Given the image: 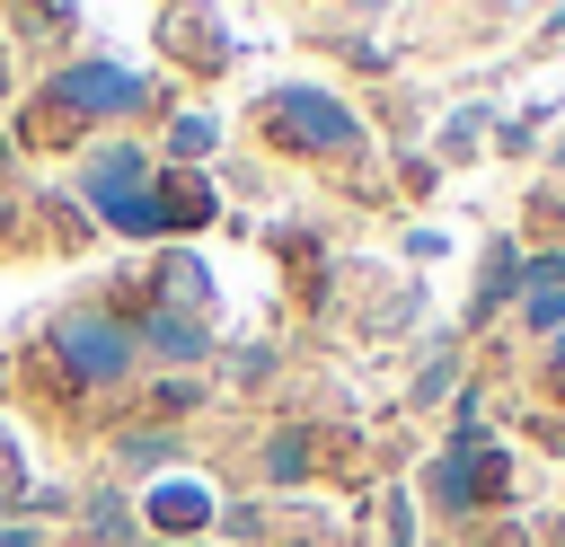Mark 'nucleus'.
Returning a JSON list of instances; mask_svg holds the SVG:
<instances>
[{"instance_id":"6ab92c4d","label":"nucleus","mask_w":565,"mask_h":547,"mask_svg":"<svg viewBox=\"0 0 565 547\" xmlns=\"http://www.w3.org/2000/svg\"><path fill=\"white\" fill-rule=\"evenodd\" d=\"M0 26H9V35H26L35 53H62L71 35H88V18H79V9H9Z\"/></svg>"},{"instance_id":"a211bd4d","label":"nucleus","mask_w":565,"mask_h":547,"mask_svg":"<svg viewBox=\"0 0 565 547\" xmlns=\"http://www.w3.org/2000/svg\"><path fill=\"white\" fill-rule=\"evenodd\" d=\"M459 371H468V344H459V335H441V344L424 353V371H415L406 406H450V397H459Z\"/></svg>"},{"instance_id":"cd10ccee","label":"nucleus","mask_w":565,"mask_h":547,"mask_svg":"<svg viewBox=\"0 0 565 547\" xmlns=\"http://www.w3.org/2000/svg\"><path fill=\"white\" fill-rule=\"evenodd\" d=\"M18 238H26V212H18V203H9V185H0V247H18Z\"/></svg>"},{"instance_id":"a878e982","label":"nucleus","mask_w":565,"mask_h":547,"mask_svg":"<svg viewBox=\"0 0 565 547\" xmlns=\"http://www.w3.org/2000/svg\"><path fill=\"white\" fill-rule=\"evenodd\" d=\"M230 371H238V379H274V344H238Z\"/></svg>"},{"instance_id":"f03ea898","label":"nucleus","mask_w":565,"mask_h":547,"mask_svg":"<svg viewBox=\"0 0 565 547\" xmlns=\"http://www.w3.org/2000/svg\"><path fill=\"white\" fill-rule=\"evenodd\" d=\"M97 238H159V150L141 132H106L79 150L71 185H62Z\"/></svg>"},{"instance_id":"6e6552de","label":"nucleus","mask_w":565,"mask_h":547,"mask_svg":"<svg viewBox=\"0 0 565 547\" xmlns=\"http://www.w3.org/2000/svg\"><path fill=\"white\" fill-rule=\"evenodd\" d=\"M512 326H521L530 344H547V335L565 326V238H556V247H530V274H521Z\"/></svg>"},{"instance_id":"c85d7f7f","label":"nucleus","mask_w":565,"mask_h":547,"mask_svg":"<svg viewBox=\"0 0 565 547\" xmlns=\"http://www.w3.org/2000/svg\"><path fill=\"white\" fill-rule=\"evenodd\" d=\"M468 547H539V538H530V529H512V521H503V529H477V538H468Z\"/></svg>"},{"instance_id":"b1692460","label":"nucleus","mask_w":565,"mask_h":547,"mask_svg":"<svg viewBox=\"0 0 565 547\" xmlns=\"http://www.w3.org/2000/svg\"><path fill=\"white\" fill-rule=\"evenodd\" d=\"M26 485H35V476L18 468V432H0V521H18V512H26Z\"/></svg>"},{"instance_id":"bb28decb","label":"nucleus","mask_w":565,"mask_h":547,"mask_svg":"<svg viewBox=\"0 0 565 547\" xmlns=\"http://www.w3.org/2000/svg\"><path fill=\"white\" fill-rule=\"evenodd\" d=\"M0 547H53V538H44V521L18 512V521H0Z\"/></svg>"},{"instance_id":"423d86ee","label":"nucleus","mask_w":565,"mask_h":547,"mask_svg":"<svg viewBox=\"0 0 565 547\" xmlns=\"http://www.w3.org/2000/svg\"><path fill=\"white\" fill-rule=\"evenodd\" d=\"M132 344H141V362H159V371H203L221 335H212V318H194V309L141 300V309H132Z\"/></svg>"},{"instance_id":"f257e3e1","label":"nucleus","mask_w":565,"mask_h":547,"mask_svg":"<svg viewBox=\"0 0 565 547\" xmlns=\"http://www.w3.org/2000/svg\"><path fill=\"white\" fill-rule=\"evenodd\" d=\"M150 106H159V79H150V71H132V62H115V53H71V62H53V71L26 88L9 141H18V150H71V141L88 150V141L124 132V124L150 115Z\"/></svg>"},{"instance_id":"393cba45","label":"nucleus","mask_w":565,"mask_h":547,"mask_svg":"<svg viewBox=\"0 0 565 547\" xmlns=\"http://www.w3.org/2000/svg\"><path fill=\"white\" fill-rule=\"evenodd\" d=\"M397 256H406V265H441V256H450V238H441V229H406V247H397Z\"/></svg>"},{"instance_id":"7c9ffc66","label":"nucleus","mask_w":565,"mask_h":547,"mask_svg":"<svg viewBox=\"0 0 565 547\" xmlns=\"http://www.w3.org/2000/svg\"><path fill=\"white\" fill-rule=\"evenodd\" d=\"M547 547H565V512H556V521H547Z\"/></svg>"},{"instance_id":"0eeeda50","label":"nucleus","mask_w":565,"mask_h":547,"mask_svg":"<svg viewBox=\"0 0 565 547\" xmlns=\"http://www.w3.org/2000/svg\"><path fill=\"white\" fill-rule=\"evenodd\" d=\"M521 274H530V247H521V238H486V247H477V300H468V318H459V344L486 335L494 318H512Z\"/></svg>"},{"instance_id":"7ed1b4c3","label":"nucleus","mask_w":565,"mask_h":547,"mask_svg":"<svg viewBox=\"0 0 565 547\" xmlns=\"http://www.w3.org/2000/svg\"><path fill=\"white\" fill-rule=\"evenodd\" d=\"M256 132H265V150H282V159H300V168H353V159L371 150L362 106H353L344 88H327V79H282V88H265V97H256Z\"/></svg>"},{"instance_id":"4be33fe9","label":"nucleus","mask_w":565,"mask_h":547,"mask_svg":"<svg viewBox=\"0 0 565 547\" xmlns=\"http://www.w3.org/2000/svg\"><path fill=\"white\" fill-rule=\"evenodd\" d=\"M35 203H44V221H53V229H62V247H88V238H97V229H88V212H79V203H71V194H62V185H44V194H35Z\"/></svg>"},{"instance_id":"9b49d317","label":"nucleus","mask_w":565,"mask_h":547,"mask_svg":"<svg viewBox=\"0 0 565 547\" xmlns=\"http://www.w3.org/2000/svg\"><path fill=\"white\" fill-rule=\"evenodd\" d=\"M159 35H168V62H185V71H230V62H238V53H230V26H221L212 9H168Z\"/></svg>"},{"instance_id":"5701e85b","label":"nucleus","mask_w":565,"mask_h":547,"mask_svg":"<svg viewBox=\"0 0 565 547\" xmlns=\"http://www.w3.org/2000/svg\"><path fill=\"white\" fill-rule=\"evenodd\" d=\"M380 547H415V485H388V503H380Z\"/></svg>"},{"instance_id":"f8f14e48","label":"nucleus","mask_w":565,"mask_h":547,"mask_svg":"<svg viewBox=\"0 0 565 547\" xmlns=\"http://www.w3.org/2000/svg\"><path fill=\"white\" fill-rule=\"evenodd\" d=\"M203 221H221V194H212V176H203V168H159V238H177V229H203Z\"/></svg>"},{"instance_id":"412c9836","label":"nucleus","mask_w":565,"mask_h":547,"mask_svg":"<svg viewBox=\"0 0 565 547\" xmlns=\"http://www.w3.org/2000/svg\"><path fill=\"white\" fill-rule=\"evenodd\" d=\"M530 379H539L547 406H565V326H556L547 344H530Z\"/></svg>"},{"instance_id":"dca6fc26","label":"nucleus","mask_w":565,"mask_h":547,"mask_svg":"<svg viewBox=\"0 0 565 547\" xmlns=\"http://www.w3.org/2000/svg\"><path fill=\"white\" fill-rule=\"evenodd\" d=\"M486 141H494V106H477V97H468V106H450V115H441L433 159H441V168H459V159H477Z\"/></svg>"},{"instance_id":"ddd939ff","label":"nucleus","mask_w":565,"mask_h":547,"mask_svg":"<svg viewBox=\"0 0 565 547\" xmlns=\"http://www.w3.org/2000/svg\"><path fill=\"white\" fill-rule=\"evenodd\" d=\"M256 476H265L274 494L309 485V476H318V423H274V432H265V450H256Z\"/></svg>"},{"instance_id":"1a4fd4ad","label":"nucleus","mask_w":565,"mask_h":547,"mask_svg":"<svg viewBox=\"0 0 565 547\" xmlns=\"http://www.w3.org/2000/svg\"><path fill=\"white\" fill-rule=\"evenodd\" d=\"M159 468H185V432H159V423H132V432H106V485H141Z\"/></svg>"},{"instance_id":"39448f33","label":"nucleus","mask_w":565,"mask_h":547,"mask_svg":"<svg viewBox=\"0 0 565 547\" xmlns=\"http://www.w3.org/2000/svg\"><path fill=\"white\" fill-rule=\"evenodd\" d=\"M512 494V459L486 441V432H450L424 468H415V503L433 512V521H477L486 503H503Z\"/></svg>"},{"instance_id":"f3484780","label":"nucleus","mask_w":565,"mask_h":547,"mask_svg":"<svg viewBox=\"0 0 565 547\" xmlns=\"http://www.w3.org/2000/svg\"><path fill=\"white\" fill-rule=\"evenodd\" d=\"M150 300H168V309H194V318H212V274H203V256L168 247V256H159V291H150Z\"/></svg>"},{"instance_id":"9d476101","label":"nucleus","mask_w":565,"mask_h":547,"mask_svg":"<svg viewBox=\"0 0 565 547\" xmlns=\"http://www.w3.org/2000/svg\"><path fill=\"white\" fill-rule=\"evenodd\" d=\"M71 512H79V538H88V547H150L141 503H132L124 485H106V476H97V485H79V503H71Z\"/></svg>"},{"instance_id":"20e7f679","label":"nucleus","mask_w":565,"mask_h":547,"mask_svg":"<svg viewBox=\"0 0 565 547\" xmlns=\"http://www.w3.org/2000/svg\"><path fill=\"white\" fill-rule=\"evenodd\" d=\"M35 353L53 362V379H62L71 397H124V388L141 379L132 318H124V309H106V300H79V309L44 318V344H35Z\"/></svg>"},{"instance_id":"aec40b11","label":"nucleus","mask_w":565,"mask_h":547,"mask_svg":"<svg viewBox=\"0 0 565 547\" xmlns=\"http://www.w3.org/2000/svg\"><path fill=\"white\" fill-rule=\"evenodd\" d=\"M547 115H556V106H530V115H494V141H486V150H503V159H530Z\"/></svg>"},{"instance_id":"2eb2a0df","label":"nucleus","mask_w":565,"mask_h":547,"mask_svg":"<svg viewBox=\"0 0 565 547\" xmlns=\"http://www.w3.org/2000/svg\"><path fill=\"white\" fill-rule=\"evenodd\" d=\"M212 150H221V115H212V106H185V115H168L159 168H203Z\"/></svg>"},{"instance_id":"c756f323","label":"nucleus","mask_w":565,"mask_h":547,"mask_svg":"<svg viewBox=\"0 0 565 547\" xmlns=\"http://www.w3.org/2000/svg\"><path fill=\"white\" fill-rule=\"evenodd\" d=\"M547 168H556V185H565V132H556V141H547Z\"/></svg>"},{"instance_id":"4468645a","label":"nucleus","mask_w":565,"mask_h":547,"mask_svg":"<svg viewBox=\"0 0 565 547\" xmlns=\"http://www.w3.org/2000/svg\"><path fill=\"white\" fill-rule=\"evenodd\" d=\"M212 406V388H203V371H159L150 388H141V415L159 423V432H177L185 415H203Z\"/></svg>"}]
</instances>
